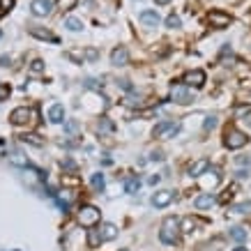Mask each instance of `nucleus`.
<instances>
[{"label": "nucleus", "mask_w": 251, "mask_h": 251, "mask_svg": "<svg viewBox=\"0 0 251 251\" xmlns=\"http://www.w3.org/2000/svg\"><path fill=\"white\" fill-rule=\"evenodd\" d=\"M85 55H88L90 60H95V58H97V51H95V49H88V51H85Z\"/></svg>", "instance_id": "41"}, {"label": "nucleus", "mask_w": 251, "mask_h": 251, "mask_svg": "<svg viewBox=\"0 0 251 251\" xmlns=\"http://www.w3.org/2000/svg\"><path fill=\"white\" fill-rule=\"evenodd\" d=\"M120 251H129V249H120Z\"/></svg>", "instance_id": "45"}, {"label": "nucleus", "mask_w": 251, "mask_h": 251, "mask_svg": "<svg viewBox=\"0 0 251 251\" xmlns=\"http://www.w3.org/2000/svg\"><path fill=\"white\" fill-rule=\"evenodd\" d=\"M214 205V196L212 194H201V196L194 201V207H198V210H207V207Z\"/></svg>", "instance_id": "17"}, {"label": "nucleus", "mask_w": 251, "mask_h": 251, "mask_svg": "<svg viewBox=\"0 0 251 251\" xmlns=\"http://www.w3.org/2000/svg\"><path fill=\"white\" fill-rule=\"evenodd\" d=\"M159 180H161V175H152L148 182H150V184H159Z\"/></svg>", "instance_id": "43"}, {"label": "nucleus", "mask_w": 251, "mask_h": 251, "mask_svg": "<svg viewBox=\"0 0 251 251\" xmlns=\"http://www.w3.org/2000/svg\"><path fill=\"white\" fill-rule=\"evenodd\" d=\"M90 184L95 191H104V187H106V180H104V175L101 173H92L90 175Z\"/></svg>", "instance_id": "20"}, {"label": "nucleus", "mask_w": 251, "mask_h": 251, "mask_svg": "<svg viewBox=\"0 0 251 251\" xmlns=\"http://www.w3.org/2000/svg\"><path fill=\"white\" fill-rule=\"evenodd\" d=\"M207 21H210V25L212 28H226L230 23V14H226V12H221V9H214V12H210V16H207Z\"/></svg>", "instance_id": "8"}, {"label": "nucleus", "mask_w": 251, "mask_h": 251, "mask_svg": "<svg viewBox=\"0 0 251 251\" xmlns=\"http://www.w3.org/2000/svg\"><path fill=\"white\" fill-rule=\"evenodd\" d=\"M76 219L81 226H85V228H92V226H97L99 219H101V214H99V210L95 205H81L76 212Z\"/></svg>", "instance_id": "2"}, {"label": "nucleus", "mask_w": 251, "mask_h": 251, "mask_svg": "<svg viewBox=\"0 0 251 251\" xmlns=\"http://www.w3.org/2000/svg\"><path fill=\"white\" fill-rule=\"evenodd\" d=\"M180 131V122H175V120H164L159 122L157 127H154V136L157 138H166V136H173V134H177Z\"/></svg>", "instance_id": "5"}, {"label": "nucleus", "mask_w": 251, "mask_h": 251, "mask_svg": "<svg viewBox=\"0 0 251 251\" xmlns=\"http://www.w3.org/2000/svg\"><path fill=\"white\" fill-rule=\"evenodd\" d=\"M175 201V194L173 191H168V189H164V191H157L152 196V205L154 207H166V205H171Z\"/></svg>", "instance_id": "10"}, {"label": "nucleus", "mask_w": 251, "mask_h": 251, "mask_svg": "<svg viewBox=\"0 0 251 251\" xmlns=\"http://www.w3.org/2000/svg\"><path fill=\"white\" fill-rule=\"evenodd\" d=\"M150 159H152V161H161V159H164V152H161V150H154Z\"/></svg>", "instance_id": "38"}, {"label": "nucleus", "mask_w": 251, "mask_h": 251, "mask_svg": "<svg viewBox=\"0 0 251 251\" xmlns=\"http://www.w3.org/2000/svg\"><path fill=\"white\" fill-rule=\"evenodd\" d=\"M23 143H32V145H37V148H42L44 145V141L37 136V134H25V136H21Z\"/></svg>", "instance_id": "26"}, {"label": "nucleus", "mask_w": 251, "mask_h": 251, "mask_svg": "<svg viewBox=\"0 0 251 251\" xmlns=\"http://www.w3.org/2000/svg\"><path fill=\"white\" fill-rule=\"evenodd\" d=\"M224 143H226V148H230V150H240V148H244V145L249 143V136H247L244 131H240L237 127H228Z\"/></svg>", "instance_id": "3"}, {"label": "nucleus", "mask_w": 251, "mask_h": 251, "mask_svg": "<svg viewBox=\"0 0 251 251\" xmlns=\"http://www.w3.org/2000/svg\"><path fill=\"white\" fill-rule=\"evenodd\" d=\"M127 62H129L127 49H125V46H115L113 51H111V65H115V67H125Z\"/></svg>", "instance_id": "9"}, {"label": "nucleus", "mask_w": 251, "mask_h": 251, "mask_svg": "<svg viewBox=\"0 0 251 251\" xmlns=\"http://www.w3.org/2000/svg\"><path fill=\"white\" fill-rule=\"evenodd\" d=\"M113 129H115V125L108 120V118H101V120H99V125H97V131H99V134H111Z\"/></svg>", "instance_id": "24"}, {"label": "nucleus", "mask_w": 251, "mask_h": 251, "mask_svg": "<svg viewBox=\"0 0 251 251\" xmlns=\"http://www.w3.org/2000/svg\"><path fill=\"white\" fill-rule=\"evenodd\" d=\"M235 164L237 166H251V157H237Z\"/></svg>", "instance_id": "35"}, {"label": "nucleus", "mask_w": 251, "mask_h": 251, "mask_svg": "<svg viewBox=\"0 0 251 251\" xmlns=\"http://www.w3.org/2000/svg\"><path fill=\"white\" fill-rule=\"evenodd\" d=\"M65 28L72 32H78L83 30V21H78V19H74V16H69V19H65Z\"/></svg>", "instance_id": "23"}, {"label": "nucleus", "mask_w": 251, "mask_h": 251, "mask_svg": "<svg viewBox=\"0 0 251 251\" xmlns=\"http://www.w3.org/2000/svg\"><path fill=\"white\" fill-rule=\"evenodd\" d=\"M224 249V240H214V242H207L201 247V251H221Z\"/></svg>", "instance_id": "25"}, {"label": "nucleus", "mask_w": 251, "mask_h": 251, "mask_svg": "<svg viewBox=\"0 0 251 251\" xmlns=\"http://www.w3.org/2000/svg\"><path fill=\"white\" fill-rule=\"evenodd\" d=\"M49 120L51 122H65V106L62 104H53V106L49 108Z\"/></svg>", "instance_id": "16"}, {"label": "nucleus", "mask_w": 251, "mask_h": 251, "mask_svg": "<svg viewBox=\"0 0 251 251\" xmlns=\"http://www.w3.org/2000/svg\"><path fill=\"white\" fill-rule=\"evenodd\" d=\"M0 7H2V12H7L14 7V0H0Z\"/></svg>", "instance_id": "36"}, {"label": "nucleus", "mask_w": 251, "mask_h": 251, "mask_svg": "<svg viewBox=\"0 0 251 251\" xmlns=\"http://www.w3.org/2000/svg\"><path fill=\"white\" fill-rule=\"evenodd\" d=\"M247 113H251V106L247 104V106H237L235 108V115H247Z\"/></svg>", "instance_id": "37"}, {"label": "nucleus", "mask_w": 251, "mask_h": 251, "mask_svg": "<svg viewBox=\"0 0 251 251\" xmlns=\"http://www.w3.org/2000/svg\"><path fill=\"white\" fill-rule=\"evenodd\" d=\"M230 212L233 214H251V201H244V203L230 205Z\"/></svg>", "instance_id": "22"}, {"label": "nucleus", "mask_w": 251, "mask_h": 251, "mask_svg": "<svg viewBox=\"0 0 251 251\" xmlns=\"http://www.w3.org/2000/svg\"><path fill=\"white\" fill-rule=\"evenodd\" d=\"M97 233H99V237H101V242H108V240H115L118 237V228H115V224H101L97 228Z\"/></svg>", "instance_id": "12"}, {"label": "nucleus", "mask_w": 251, "mask_h": 251, "mask_svg": "<svg viewBox=\"0 0 251 251\" xmlns=\"http://www.w3.org/2000/svg\"><path fill=\"white\" fill-rule=\"evenodd\" d=\"M138 187H141V180H138L136 175H131V177L125 180V191H127V194H136Z\"/></svg>", "instance_id": "21"}, {"label": "nucleus", "mask_w": 251, "mask_h": 251, "mask_svg": "<svg viewBox=\"0 0 251 251\" xmlns=\"http://www.w3.org/2000/svg\"><path fill=\"white\" fill-rule=\"evenodd\" d=\"M157 5H166V2H171V0H154Z\"/></svg>", "instance_id": "44"}, {"label": "nucleus", "mask_w": 251, "mask_h": 251, "mask_svg": "<svg viewBox=\"0 0 251 251\" xmlns=\"http://www.w3.org/2000/svg\"><path fill=\"white\" fill-rule=\"evenodd\" d=\"M30 35L37 39H51V42H58V37H55L51 30H44L42 25H30Z\"/></svg>", "instance_id": "15"}, {"label": "nucleus", "mask_w": 251, "mask_h": 251, "mask_svg": "<svg viewBox=\"0 0 251 251\" xmlns=\"http://www.w3.org/2000/svg\"><path fill=\"white\" fill-rule=\"evenodd\" d=\"M235 251H244V249H235Z\"/></svg>", "instance_id": "46"}, {"label": "nucleus", "mask_w": 251, "mask_h": 251, "mask_svg": "<svg viewBox=\"0 0 251 251\" xmlns=\"http://www.w3.org/2000/svg\"><path fill=\"white\" fill-rule=\"evenodd\" d=\"M9 92H12L9 83H0V101H5V99L9 97Z\"/></svg>", "instance_id": "32"}, {"label": "nucleus", "mask_w": 251, "mask_h": 251, "mask_svg": "<svg viewBox=\"0 0 251 251\" xmlns=\"http://www.w3.org/2000/svg\"><path fill=\"white\" fill-rule=\"evenodd\" d=\"M83 85H85V88H90V90H101V85H99L95 78H85Z\"/></svg>", "instance_id": "34"}, {"label": "nucleus", "mask_w": 251, "mask_h": 251, "mask_svg": "<svg viewBox=\"0 0 251 251\" xmlns=\"http://www.w3.org/2000/svg\"><path fill=\"white\" fill-rule=\"evenodd\" d=\"M171 99H173L175 104L187 106V104L194 101V90H191L189 85H184V83H175L173 88H171Z\"/></svg>", "instance_id": "4"}, {"label": "nucleus", "mask_w": 251, "mask_h": 251, "mask_svg": "<svg viewBox=\"0 0 251 251\" xmlns=\"http://www.w3.org/2000/svg\"><path fill=\"white\" fill-rule=\"evenodd\" d=\"M9 161H12L14 166H21V168H28V166H30V161L25 159V157H23V154L19 152V150H14V152H9Z\"/></svg>", "instance_id": "18"}, {"label": "nucleus", "mask_w": 251, "mask_h": 251, "mask_svg": "<svg viewBox=\"0 0 251 251\" xmlns=\"http://www.w3.org/2000/svg\"><path fill=\"white\" fill-rule=\"evenodd\" d=\"M207 168H210V161H207V159H198V161H194V164H191L187 173H189V177H201Z\"/></svg>", "instance_id": "14"}, {"label": "nucleus", "mask_w": 251, "mask_h": 251, "mask_svg": "<svg viewBox=\"0 0 251 251\" xmlns=\"http://www.w3.org/2000/svg\"><path fill=\"white\" fill-rule=\"evenodd\" d=\"M138 21L145 23V25H150V28H157L161 19H159V14H157V9H145V12H141Z\"/></svg>", "instance_id": "13"}, {"label": "nucleus", "mask_w": 251, "mask_h": 251, "mask_svg": "<svg viewBox=\"0 0 251 251\" xmlns=\"http://www.w3.org/2000/svg\"><path fill=\"white\" fill-rule=\"evenodd\" d=\"M7 62H12V58H9V55H2V58H0V67H7Z\"/></svg>", "instance_id": "40"}, {"label": "nucleus", "mask_w": 251, "mask_h": 251, "mask_svg": "<svg viewBox=\"0 0 251 251\" xmlns=\"http://www.w3.org/2000/svg\"><path fill=\"white\" fill-rule=\"evenodd\" d=\"M51 0H32L30 2V12L35 16H46V14H51Z\"/></svg>", "instance_id": "11"}, {"label": "nucleus", "mask_w": 251, "mask_h": 251, "mask_svg": "<svg viewBox=\"0 0 251 251\" xmlns=\"http://www.w3.org/2000/svg\"><path fill=\"white\" fill-rule=\"evenodd\" d=\"M180 25H182V21H180V16L177 14H171L166 19V28H173L175 30V28H180Z\"/></svg>", "instance_id": "28"}, {"label": "nucleus", "mask_w": 251, "mask_h": 251, "mask_svg": "<svg viewBox=\"0 0 251 251\" xmlns=\"http://www.w3.org/2000/svg\"><path fill=\"white\" fill-rule=\"evenodd\" d=\"M191 228H194V219H184V230L189 233Z\"/></svg>", "instance_id": "39"}, {"label": "nucleus", "mask_w": 251, "mask_h": 251, "mask_svg": "<svg viewBox=\"0 0 251 251\" xmlns=\"http://www.w3.org/2000/svg\"><path fill=\"white\" fill-rule=\"evenodd\" d=\"M214 127H217V115H207L205 122H203V129L210 131V129H214Z\"/></svg>", "instance_id": "29"}, {"label": "nucleus", "mask_w": 251, "mask_h": 251, "mask_svg": "<svg viewBox=\"0 0 251 251\" xmlns=\"http://www.w3.org/2000/svg\"><path fill=\"white\" fill-rule=\"evenodd\" d=\"M88 242H90V247H97V244L101 242V237H99L97 230H90V233H88Z\"/></svg>", "instance_id": "31"}, {"label": "nucleus", "mask_w": 251, "mask_h": 251, "mask_svg": "<svg viewBox=\"0 0 251 251\" xmlns=\"http://www.w3.org/2000/svg\"><path fill=\"white\" fill-rule=\"evenodd\" d=\"M184 85H189V88H203L205 85V74L201 72V69H191L184 74Z\"/></svg>", "instance_id": "7"}, {"label": "nucleus", "mask_w": 251, "mask_h": 251, "mask_svg": "<svg viewBox=\"0 0 251 251\" xmlns=\"http://www.w3.org/2000/svg\"><path fill=\"white\" fill-rule=\"evenodd\" d=\"M228 237L230 240H235V242H244V240H247V230H244L242 226H230Z\"/></svg>", "instance_id": "19"}, {"label": "nucleus", "mask_w": 251, "mask_h": 251, "mask_svg": "<svg viewBox=\"0 0 251 251\" xmlns=\"http://www.w3.org/2000/svg\"><path fill=\"white\" fill-rule=\"evenodd\" d=\"M76 2H78V0H58V7L67 12V9H74V7H76Z\"/></svg>", "instance_id": "30"}, {"label": "nucleus", "mask_w": 251, "mask_h": 251, "mask_svg": "<svg viewBox=\"0 0 251 251\" xmlns=\"http://www.w3.org/2000/svg\"><path fill=\"white\" fill-rule=\"evenodd\" d=\"M42 72H44V62H42V60H32L30 62V74H32V76H39Z\"/></svg>", "instance_id": "27"}, {"label": "nucleus", "mask_w": 251, "mask_h": 251, "mask_svg": "<svg viewBox=\"0 0 251 251\" xmlns=\"http://www.w3.org/2000/svg\"><path fill=\"white\" fill-rule=\"evenodd\" d=\"M65 131H67V134H78V122L76 120H69L67 125H65Z\"/></svg>", "instance_id": "33"}, {"label": "nucleus", "mask_w": 251, "mask_h": 251, "mask_svg": "<svg viewBox=\"0 0 251 251\" xmlns=\"http://www.w3.org/2000/svg\"><path fill=\"white\" fill-rule=\"evenodd\" d=\"M230 196H233V189H226V191H224V196H221V201H224V203H226V201H228Z\"/></svg>", "instance_id": "42"}, {"label": "nucleus", "mask_w": 251, "mask_h": 251, "mask_svg": "<svg viewBox=\"0 0 251 251\" xmlns=\"http://www.w3.org/2000/svg\"><path fill=\"white\" fill-rule=\"evenodd\" d=\"M32 118H35V111L28 106H19L12 111V115H9V120H12V125H28V122H32Z\"/></svg>", "instance_id": "6"}, {"label": "nucleus", "mask_w": 251, "mask_h": 251, "mask_svg": "<svg viewBox=\"0 0 251 251\" xmlns=\"http://www.w3.org/2000/svg\"><path fill=\"white\" fill-rule=\"evenodd\" d=\"M177 235H180V219L177 217H166L164 224H161L159 240L166 244H175L177 242Z\"/></svg>", "instance_id": "1"}]
</instances>
